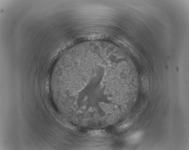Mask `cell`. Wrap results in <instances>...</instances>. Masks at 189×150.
Listing matches in <instances>:
<instances>
[{"instance_id":"cell-1","label":"cell","mask_w":189,"mask_h":150,"mask_svg":"<svg viewBox=\"0 0 189 150\" xmlns=\"http://www.w3.org/2000/svg\"><path fill=\"white\" fill-rule=\"evenodd\" d=\"M143 135V132H137L131 135L129 137V141L132 143H135L138 141Z\"/></svg>"}]
</instances>
